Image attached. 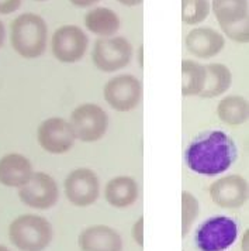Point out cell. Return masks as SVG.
I'll return each mask as SVG.
<instances>
[{"label":"cell","mask_w":249,"mask_h":251,"mask_svg":"<svg viewBox=\"0 0 249 251\" xmlns=\"http://www.w3.org/2000/svg\"><path fill=\"white\" fill-rule=\"evenodd\" d=\"M235 141L221 130H210L196 136L184 151L189 170L204 176L228 171L237 161Z\"/></svg>","instance_id":"cell-1"},{"label":"cell","mask_w":249,"mask_h":251,"mask_svg":"<svg viewBox=\"0 0 249 251\" xmlns=\"http://www.w3.org/2000/svg\"><path fill=\"white\" fill-rule=\"evenodd\" d=\"M48 27L45 20L34 13H23L13 20L10 43L13 50L25 59L40 58L46 50Z\"/></svg>","instance_id":"cell-2"},{"label":"cell","mask_w":249,"mask_h":251,"mask_svg":"<svg viewBox=\"0 0 249 251\" xmlns=\"http://www.w3.org/2000/svg\"><path fill=\"white\" fill-rule=\"evenodd\" d=\"M54 237L52 225L45 217L25 213L9 226V239L22 251H44Z\"/></svg>","instance_id":"cell-3"},{"label":"cell","mask_w":249,"mask_h":251,"mask_svg":"<svg viewBox=\"0 0 249 251\" xmlns=\"http://www.w3.org/2000/svg\"><path fill=\"white\" fill-rule=\"evenodd\" d=\"M237 237V222L231 217L217 215L199 226L194 240L200 251H226Z\"/></svg>","instance_id":"cell-4"},{"label":"cell","mask_w":249,"mask_h":251,"mask_svg":"<svg viewBox=\"0 0 249 251\" xmlns=\"http://www.w3.org/2000/svg\"><path fill=\"white\" fill-rule=\"evenodd\" d=\"M69 123L73 127L76 140L96 143L106 136L110 119L102 106L96 103H82L70 113Z\"/></svg>","instance_id":"cell-5"},{"label":"cell","mask_w":249,"mask_h":251,"mask_svg":"<svg viewBox=\"0 0 249 251\" xmlns=\"http://www.w3.org/2000/svg\"><path fill=\"white\" fill-rule=\"evenodd\" d=\"M133 46L125 37L113 35L96 40L91 59L99 71L112 74L125 68L133 58Z\"/></svg>","instance_id":"cell-6"},{"label":"cell","mask_w":249,"mask_h":251,"mask_svg":"<svg viewBox=\"0 0 249 251\" xmlns=\"http://www.w3.org/2000/svg\"><path fill=\"white\" fill-rule=\"evenodd\" d=\"M103 96L106 103L115 112H133L142 100V83L134 75L123 74L107 80Z\"/></svg>","instance_id":"cell-7"},{"label":"cell","mask_w":249,"mask_h":251,"mask_svg":"<svg viewBox=\"0 0 249 251\" xmlns=\"http://www.w3.org/2000/svg\"><path fill=\"white\" fill-rule=\"evenodd\" d=\"M37 140L44 151L54 155H62L73 149L76 136L67 119L55 116L40 123L37 128Z\"/></svg>","instance_id":"cell-8"},{"label":"cell","mask_w":249,"mask_h":251,"mask_svg":"<svg viewBox=\"0 0 249 251\" xmlns=\"http://www.w3.org/2000/svg\"><path fill=\"white\" fill-rule=\"evenodd\" d=\"M89 37L75 24H67L55 30L51 38L52 55L62 64H75L85 57Z\"/></svg>","instance_id":"cell-9"},{"label":"cell","mask_w":249,"mask_h":251,"mask_svg":"<svg viewBox=\"0 0 249 251\" xmlns=\"http://www.w3.org/2000/svg\"><path fill=\"white\" fill-rule=\"evenodd\" d=\"M67 199L73 206L88 207L100 196V181L91 168H76L68 174L64 182Z\"/></svg>","instance_id":"cell-10"},{"label":"cell","mask_w":249,"mask_h":251,"mask_svg":"<svg viewBox=\"0 0 249 251\" xmlns=\"http://www.w3.org/2000/svg\"><path fill=\"white\" fill-rule=\"evenodd\" d=\"M19 199L24 205L33 209H51L57 205L59 199L57 181L45 172H34L30 181L19 188Z\"/></svg>","instance_id":"cell-11"},{"label":"cell","mask_w":249,"mask_h":251,"mask_svg":"<svg viewBox=\"0 0 249 251\" xmlns=\"http://www.w3.org/2000/svg\"><path fill=\"white\" fill-rule=\"evenodd\" d=\"M248 181L238 175L231 174L217 179L210 185V199L221 209H239L248 202Z\"/></svg>","instance_id":"cell-12"},{"label":"cell","mask_w":249,"mask_h":251,"mask_svg":"<svg viewBox=\"0 0 249 251\" xmlns=\"http://www.w3.org/2000/svg\"><path fill=\"white\" fill-rule=\"evenodd\" d=\"M184 46L193 57L210 59L224 50L226 38L211 27H196L186 35Z\"/></svg>","instance_id":"cell-13"},{"label":"cell","mask_w":249,"mask_h":251,"mask_svg":"<svg viewBox=\"0 0 249 251\" xmlns=\"http://www.w3.org/2000/svg\"><path fill=\"white\" fill-rule=\"evenodd\" d=\"M82 251H123L121 236L106 225H93L82 230L78 239Z\"/></svg>","instance_id":"cell-14"},{"label":"cell","mask_w":249,"mask_h":251,"mask_svg":"<svg viewBox=\"0 0 249 251\" xmlns=\"http://www.w3.org/2000/svg\"><path fill=\"white\" fill-rule=\"evenodd\" d=\"M34 174L31 161L25 155L12 152L0 158V183L9 188H22Z\"/></svg>","instance_id":"cell-15"},{"label":"cell","mask_w":249,"mask_h":251,"mask_svg":"<svg viewBox=\"0 0 249 251\" xmlns=\"http://www.w3.org/2000/svg\"><path fill=\"white\" fill-rule=\"evenodd\" d=\"M139 195V188L134 178L120 175L110 179L104 188V198L109 205L117 209H125L134 205Z\"/></svg>","instance_id":"cell-16"},{"label":"cell","mask_w":249,"mask_h":251,"mask_svg":"<svg viewBox=\"0 0 249 251\" xmlns=\"http://www.w3.org/2000/svg\"><path fill=\"white\" fill-rule=\"evenodd\" d=\"M217 116L229 127L245 125L249 119V102L241 95H228L217 104Z\"/></svg>","instance_id":"cell-17"},{"label":"cell","mask_w":249,"mask_h":251,"mask_svg":"<svg viewBox=\"0 0 249 251\" xmlns=\"http://www.w3.org/2000/svg\"><path fill=\"white\" fill-rule=\"evenodd\" d=\"M205 68V85L199 95L203 99H214L224 95L232 85V72L224 64L213 62L204 65Z\"/></svg>","instance_id":"cell-18"},{"label":"cell","mask_w":249,"mask_h":251,"mask_svg":"<svg viewBox=\"0 0 249 251\" xmlns=\"http://www.w3.org/2000/svg\"><path fill=\"white\" fill-rule=\"evenodd\" d=\"M85 25L91 33L100 38L113 37L120 30V17L112 9L96 7L86 13Z\"/></svg>","instance_id":"cell-19"},{"label":"cell","mask_w":249,"mask_h":251,"mask_svg":"<svg viewBox=\"0 0 249 251\" xmlns=\"http://www.w3.org/2000/svg\"><path fill=\"white\" fill-rule=\"evenodd\" d=\"M210 6L221 28L249 17L248 0H213Z\"/></svg>","instance_id":"cell-20"},{"label":"cell","mask_w":249,"mask_h":251,"mask_svg":"<svg viewBox=\"0 0 249 251\" xmlns=\"http://www.w3.org/2000/svg\"><path fill=\"white\" fill-rule=\"evenodd\" d=\"M205 85V68L194 59L181 61V95L184 98L199 96Z\"/></svg>","instance_id":"cell-21"},{"label":"cell","mask_w":249,"mask_h":251,"mask_svg":"<svg viewBox=\"0 0 249 251\" xmlns=\"http://www.w3.org/2000/svg\"><path fill=\"white\" fill-rule=\"evenodd\" d=\"M211 12L210 0H181V22L189 25L203 23Z\"/></svg>","instance_id":"cell-22"},{"label":"cell","mask_w":249,"mask_h":251,"mask_svg":"<svg viewBox=\"0 0 249 251\" xmlns=\"http://www.w3.org/2000/svg\"><path fill=\"white\" fill-rule=\"evenodd\" d=\"M200 212L197 198L187 191L181 192V236H187Z\"/></svg>","instance_id":"cell-23"},{"label":"cell","mask_w":249,"mask_h":251,"mask_svg":"<svg viewBox=\"0 0 249 251\" xmlns=\"http://www.w3.org/2000/svg\"><path fill=\"white\" fill-rule=\"evenodd\" d=\"M221 30H223L224 35H226L234 43H238V44H248L249 43V17L242 22L232 24V25L223 27Z\"/></svg>","instance_id":"cell-24"},{"label":"cell","mask_w":249,"mask_h":251,"mask_svg":"<svg viewBox=\"0 0 249 251\" xmlns=\"http://www.w3.org/2000/svg\"><path fill=\"white\" fill-rule=\"evenodd\" d=\"M131 237L134 239V241L141 249L144 247V243H145V240H144V216L138 217V220L133 225V227H131Z\"/></svg>","instance_id":"cell-25"},{"label":"cell","mask_w":249,"mask_h":251,"mask_svg":"<svg viewBox=\"0 0 249 251\" xmlns=\"http://www.w3.org/2000/svg\"><path fill=\"white\" fill-rule=\"evenodd\" d=\"M23 0H0V14H10L17 12Z\"/></svg>","instance_id":"cell-26"},{"label":"cell","mask_w":249,"mask_h":251,"mask_svg":"<svg viewBox=\"0 0 249 251\" xmlns=\"http://www.w3.org/2000/svg\"><path fill=\"white\" fill-rule=\"evenodd\" d=\"M75 7H79V9H86V7H91L93 4H96L97 1L100 0H69Z\"/></svg>","instance_id":"cell-27"},{"label":"cell","mask_w":249,"mask_h":251,"mask_svg":"<svg viewBox=\"0 0 249 251\" xmlns=\"http://www.w3.org/2000/svg\"><path fill=\"white\" fill-rule=\"evenodd\" d=\"M241 250L249 251V228H247V231H244V234H242V240H241Z\"/></svg>","instance_id":"cell-28"},{"label":"cell","mask_w":249,"mask_h":251,"mask_svg":"<svg viewBox=\"0 0 249 251\" xmlns=\"http://www.w3.org/2000/svg\"><path fill=\"white\" fill-rule=\"evenodd\" d=\"M117 1L127 7H134V6H139L144 0H117Z\"/></svg>","instance_id":"cell-29"},{"label":"cell","mask_w":249,"mask_h":251,"mask_svg":"<svg viewBox=\"0 0 249 251\" xmlns=\"http://www.w3.org/2000/svg\"><path fill=\"white\" fill-rule=\"evenodd\" d=\"M4 38H6V28H4V24L0 20V48L4 44Z\"/></svg>","instance_id":"cell-30"},{"label":"cell","mask_w":249,"mask_h":251,"mask_svg":"<svg viewBox=\"0 0 249 251\" xmlns=\"http://www.w3.org/2000/svg\"><path fill=\"white\" fill-rule=\"evenodd\" d=\"M138 61H139V67L142 68V67H144V46L139 47V51H138Z\"/></svg>","instance_id":"cell-31"},{"label":"cell","mask_w":249,"mask_h":251,"mask_svg":"<svg viewBox=\"0 0 249 251\" xmlns=\"http://www.w3.org/2000/svg\"><path fill=\"white\" fill-rule=\"evenodd\" d=\"M0 251H10V250H9L6 246H1V244H0Z\"/></svg>","instance_id":"cell-32"},{"label":"cell","mask_w":249,"mask_h":251,"mask_svg":"<svg viewBox=\"0 0 249 251\" xmlns=\"http://www.w3.org/2000/svg\"><path fill=\"white\" fill-rule=\"evenodd\" d=\"M35 1H46V0H35Z\"/></svg>","instance_id":"cell-33"}]
</instances>
